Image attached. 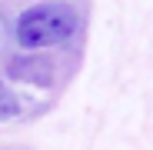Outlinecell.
Returning a JSON list of instances; mask_svg holds the SVG:
<instances>
[{"label":"cell","instance_id":"obj_1","mask_svg":"<svg viewBox=\"0 0 153 150\" xmlns=\"http://www.w3.org/2000/svg\"><path fill=\"white\" fill-rule=\"evenodd\" d=\"M76 30V17L63 4H37L17 17V43L23 50H47L70 40Z\"/></svg>","mask_w":153,"mask_h":150},{"label":"cell","instance_id":"obj_2","mask_svg":"<svg viewBox=\"0 0 153 150\" xmlns=\"http://www.w3.org/2000/svg\"><path fill=\"white\" fill-rule=\"evenodd\" d=\"M7 73L13 80H20V84H40V87H47L53 80V67L43 57H13Z\"/></svg>","mask_w":153,"mask_h":150},{"label":"cell","instance_id":"obj_3","mask_svg":"<svg viewBox=\"0 0 153 150\" xmlns=\"http://www.w3.org/2000/svg\"><path fill=\"white\" fill-rule=\"evenodd\" d=\"M13 113H17V100H13V93L7 90L4 77H0V120H7V117H13Z\"/></svg>","mask_w":153,"mask_h":150}]
</instances>
